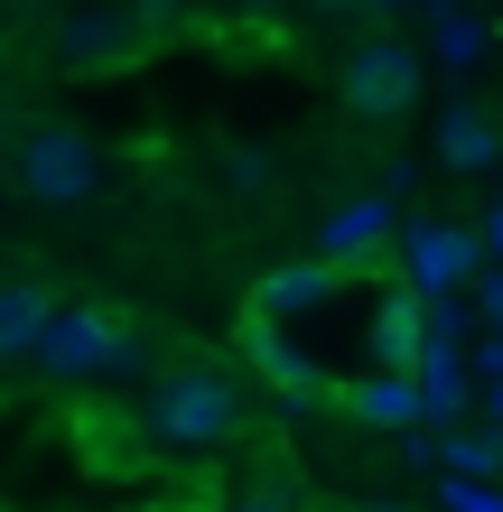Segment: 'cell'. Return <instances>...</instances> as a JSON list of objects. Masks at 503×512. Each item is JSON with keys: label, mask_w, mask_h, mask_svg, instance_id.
Wrapping results in <instances>:
<instances>
[{"label": "cell", "mask_w": 503, "mask_h": 512, "mask_svg": "<svg viewBox=\"0 0 503 512\" xmlns=\"http://www.w3.org/2000/svg\"><path fill=\"white\" fill-rule=\"evenodd\" d=\"M140 429H150L168 457H215V447H233V438H243V382H233V364H215V354L168 364L150 382Z\"/></svg>", "instance_id": "6da1fadb"}, {"label": "cell", "mask_w": 503, "mask_h": 512, "mask_svg": "<svg viewBox=\"0 0 503 512\" xmlns=\"http://www.w3.org/2000/svg\"><path fill=\"white\" fill-rule=\"evenodd\" d=\"M420 84H429V66H420L410 38H364L345 56L336 94H345V112H364V122H401V112H420Z\"/></svg>", "instance_id": "7a4b0ae2"}, {"label": "cell", "mask_w": 503, "mask_h": 512, "mask_svg": "<svg viewBox=\"0 0 503 512\" xmlns=\"http://www.w3.org/2000/svg\"><path fill=\"white\" fill-rule=\"evenodd\" d=\"M131 354H140V345H131L122 317H103V308H56L47 336H38V373H56V382H94V373H122Z\"/></svg>", "instance_id": "3957f363"}, {"label": "cell", "mask_w": 503, "mask_h": 512, "mask_svg": "<svg viewBox=\"0 0 503 512\" xmlns=\"http://www.w3.org/2000/svg\"><path fill=\"white\" fill-rule=\"evenodd\" d=\"M94 187H103V159H94V140H84V131L47 122V131L19 140V196L28 205H84Z\"/></svg>", "instance_id": "277c9868"}, {"label": "cell", "mask_w": 503, "mask_h": 512, "mask_svg": "<svg viewBox=\"0 0 503 512\" xmlns=\"http://www.w3.org/2000/svg\"><path fill=\"white\" fill-rule=\"evenodd\" d=\"M243 364L271 382L289 410H327V401H336V382L308 364V345H289V336H280V317H261V308L243 317Z\"/></svg>", "instance_id": "5b68a950"}, {"label": "cell", "mask_w": 503, "mask_h": 512, "mask_svg": "<svg viewBox=\"0 0 503 512\" xmlns=\"http://www.w3.org/2000/svg\"><path fill=\"white\" fill-rule=\"evenodd\" d=\"M140 38H150V28H140L131 10H84V19L56 28V66H66V75H112Z\"/></svg>", "instance_id": "8992f818"}, {"label": "cell", "mask_w": 503, "mask_h": 512, "mask_svg": "<svg viewBox=\"0 0 503 512\" xmlns=\"http://www.w3.org/2000/svg\"><path fill=\"white\" fill-rule=\"evenodd\" d=\"M410 289L420 298H448L457 280H476V233L466 224H410Z\"/></svg>", "instance_id": "52a82bcc"}, {"label": "cell", "mask_w": 503, "mask_h": 512, "mask_svg": "<svg viewBox=\"0 0 503 512\" xmlns=\"http://www.w3.org/2000/svg\"><path fill=\"white\" fill-rule=\"evenodd\" d=\"M420 354H429V308H420V289H392L373 308V364L382 373H420Z\"/></svg>", "instance_id": "ba28073f"}, {"label": "cell", "mask_w": 503, "mask_h": 512, "mask_svg": "<svg viewBox=\"0 0 503 512\" xmlns=\"http://www.w3.org/2000/svg\"><path fill=\"white\" fill-rule=\"evenodd\" d=\"M345 270L354 261H289V270H271V280L252 289V308L261 317H308V308H327V298L345 289Z\"/></svg>", "instance_id": "9c48e42d"}, {"label": "cell", "mask_w": 503, "mask_h": 512, "mask_svg": "<svg viewBox=\"0 0 503 512\" xmlns=\"http://www.w3.org/2000/svg\"><path fill=\"white\" fill-rule=\"evenodd\" d=\"M336 401H345L354 419H373V429H410V419H429L420 373H373V382H345Z\"/></svg>", "instance_id": "30bf717a"}, {"label": "cell", "mask_w": 503, "mask_h": 512, "mask_svg": "<svg viewBox=\"0 0 503 512\" xmlns=\"http://www.w3.org/2000/svg\"><path fill=\"white\" fill-rule=\"evenodd\" d=\"M47 317H56V298L38 280H10V289H0V364H38Z\"/></svg>", "instance_id": "8fae6325"}, {"label": "cell", "mask_w": 503, "mask_h": 512, "mask_svg": "<svg viewBox=\"0 0 503 512\" xmlns=\"http://www.w3.org/2000/svg\"><path fill=\"white\" fill-rule=\"evenodd\" d=\"M438 159H448L457 177H485V168L503 159V131L485 122L476 103H457V112H438Z\"/></svg>", "instance_id": "7c38bea8"}, {"label": "cell", "mask_w": 503, "mask_h": 512, "mask_svg": "<svg viewBox=\"0 0 503 512\" xmlns=\"http://www.w3.org/2000/svg\"><path fill=\"white\" fill-rule=\"evenodd\" d=\"M392 243V205L364 196V205H345V215L327 224V261H354V252H382Z\"/></svg>", "instance_id": "4fadbf2b"}, {"label": "cell", "mask_w": 503, "mask_h": 512, "mask_svg": "<svg viewBox=\"0 0 503 512\" xmlns=\"http://www.w3.org/2000/svg\"><path fill=\"white\" fill-rule=\"evenodd\" d=\"M438 466H448V475H503V438H494V429L438 438Z\"/></svg>", "instance_id": "5bb4252c"}, {"label": "cell", "mask_w": 503, "mask_h": 512, "mask_svg": "<svg viewBox=\"0 0 503 512\" xmlns=\"http://www.w3.org/2000/svg\"><path fill=\"white\" fill-rule=\"evenodd\" d=\"M215 512H308V503H299V494H289V475H280V466H261V475H252V485H243V494H233V503H215Z\"/></svg>", "instance_id": "9a60e30c"}, {"label": "cell", "mask_w": 503, "mask_h": 512, "mask_svg": "<svg viewBox=\"0 0 503 512\" xmlns=\"http://www.w3.org/2000/svg\"><path fill=\"white\" fill-rule=\"evenodd\" d=\"M476 47H485L476 19H438V56H448V66H476Z\"/></svg>", "instance_id": "2e32d148"}, {"label": "cell", "mask_w": 503, "mask_h": 512, "mask_svg": "<svg viewBox=\"0 0 503 512\" xmlns=\"http://www.w3.org/2000/svg\"><path fill=\"white\" fill-rule=\"evenodd\" d=\"M224 177H243V187H261V177H271V159H261V149H233V159H224Z\"/></svg>", "instance_id": "e0dca14e"}, {"label": "cell", "mask_w": 503, "mask_h": 512, "mask_svg": "<svg viewBox=\"0 0 503 512\" xmlns=\"http://www.w3.org/2000/svg\"><path fill=\"white\" fill-rule=\"evenodd\" d=\"M131 19H140V28H168V19H177V0H131Z\"/></svg>", "instance_id": "ac0fdd59"}, {"label": "cell", "mask_w": 503, "mask_h": 512, "mask_svg": "<svg viewBox=\"0 0 503 512\" xmlns=\"http://www.w3.org/2000/svg\"><path fill=\"white\" fill-rule=\"evenodd\" d=\"M354 512H410V503H354Z\"/></svg>", "instance_id": "d6986e66"}, {"label": "cell", "mask_w": 503, "mask_h": 512, "mask_svg": "<svg viewBox=\"0 0 503 512\" xmlns=\"http://www.w3.org/2000/svg\"><path fill=\"white\" fill-rule=\"evenodd\" d=\"M243 10H280V0H243Z\"/></svg>", "instance_id": "ffe728a7"}, {"label": "cell", "mask_w": 503, "mask_h": 512, "mask_svg": "<svg viewBox=\"0 0 503 512\" xmlns=\"http://www.w3.org/2000/svg\"><path fill=\"white\" fill-rule=\"evenodd\" d=\"M494 419H503V382H494Z\"/></svg>", "instance_id": "44dd1931"}]
</instances>
